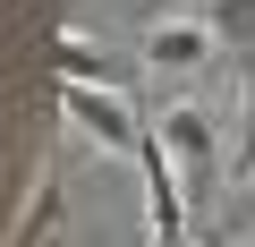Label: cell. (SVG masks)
I'll return each instance as SVG.
<instances>
[{
  "label": "cell",
  "instance_id": "5b68a950",
  "mask_svg": "<svg viewBox=\"0 0 255 247\" xmlns=\"http://www.w3.org/2000/svg\"><path fill=\"white\" fill-rule=\"evenodd\" d=\"M51 230H60V171L43 162V171L26 179V196H17V222H9V247H51Z\"/></svg>",
  "mask_w": 255,
  "mask_h": 247
},
{
  "label": "cell",
  "instance_id": "3957f363",
  "mask_svg": "<svg viewBox=\"0 0 255 247\" xmlns=\"http://www.w3.org/2000/svg\"><path fill=\"white\" fill-rule=\"evenodd\" d=\"M153 145L170 154V171H179V188H187V179H204V162H213V119H204L196 102H170V111L153 119Z\"/></svg>",
  "mask_w": 255,
  "mask_h": 247
},
{
  "label": "cell",
  "instance_id": "6da1fadb",
  "mask_svg": "<svg viewBox=\"0 0 255 247\" xmlns=\"http://www.w3.org/2000/svg\"><path fill=\"white\" fill-rule=\"evenodd\" d=\"M60 119H68V128H85L102 154H128V162H136V145H145L136 111H128L111 85H60Z\"/></svg>",
  "mask_w": 255,
  "mask_h": 247
},
{
  "label": "cell",
  "instance_id": "277c9868",
  "mask_svg": "<svg viewBox=\"0 0 255 247\" xmlns=\"http://www.w3.org/2000/svg\"><path fill=\"white\" fill-rule=\"evenodd\" d=\"M204 60H213V26H196V17H170V26L145 34V68H162V77L204 68Z\"/></svg>",
  "mask_w": 255,
  "mask_h": 247
},
{
  "label": "cell",
  "instance_id": "7a4b0ae2",
  "mask_svg": "<svg viewBox=\"0 0 255 247\" xmlns=\"http://www.w3.org/2000/svg\"><path fill=\"white\" fill-rule=\"evenodd\" d=\"M136 179H145V222H153V247H187V188H179L170 154L153 145V128H145V145H136Z\"/></svg>",
  "mask_w": 255,
  "mask_h": 247
},
{
  "label": "cell",
  "instance_id": "8992f818",
  "mask_svg": "<svg viewBox=\"0 0 255 247\" xmlns=\"http://www.w3.org/2000/svg\"><path fill=\"white\" fill-rule=\"evenodd\" d=\"M213 43H255V0H204Z\"/></svg>",
  "mask_w": 255,
  "mask_h": 247
},
{
  "label": "cell",
  "instance_id": "52a82bcc",
  "mask_svg": "<svg viewBox=\"0 0 255 247\" xmlns=\"http://www.w3.org/2000/svg\"><path fill=\"white\" fill-rule=\"evenodd\" d=\"M238 171L255 179V85H247V119H238Z\"/></svg>",
  "mask_w": 255,
  "mask_h": 247
}]
</instances>
